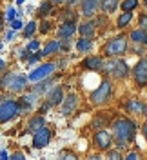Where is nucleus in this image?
Returning <instances> with one entry per match:
<instances>
[{
    "label": "nucleus",
    "mask_w": 147,
    "mask_h": 160,
    "mask_svg": "<svg viewBox=\"0 0 147 160\" xmlns=\"http://www.w3.org/2000/svg\"><path fill=\"white\" fill-rule=\"evenodd\" d=\"M111 69H113V75L116 78H124V77H127V73H129V68L124 60H115L113 66H111Z\"/></svg>",
    "instance_id": "9b49d317"
},
{
    "label": "nucleus",
    "mask_w": 147,
    "mask_h": 160,
    "mask_svg": "<svg viewBox=\"0 0 147 160\" xmlns=\"http://www.w3.org/2000/svg\"><path fill=\"white\" fill-rule=\"evenodd\" d=\"M35 29H37V22H33V20H31L29 24L26 26V29H24V35H26V37H31V35L35 33Z\"/></svg>",
    "instance_id": "a878e982"
},
{
    "label": "nucleus",
    "mask_w": 147,
    "mask_h": 160,
    "mask_svg": "<svg viewBox=\"0 0 147 160\" xmlns=\"http://www.w3.org/2000/svg\"><path fill=\"white\" fill-rule=\"evenodd\" d=\"M144 2H145V6H147V0H144Z\"/></svg>",
    "instance_id": "a18cd8bd"
},
{
    "label": "nucleus",
    "mask_w": 147,
    "mask_h": 160,
    "mask_svg": "<svg viewBox=\"0 0 147 160\" xmlns=\"http://www.w3.org/2000/svg\"><path fill=\"white\" fill-rule=\"evenodd\" d=\"M17 2H18V4H24V0H17Z\"/></svg>",
    "instance_id": "79ce46f5"
},
{
    "label": "nucleus",
    "mask_w": 147,
    "mask_h": 160,
    "mask_svg": "<svg viewBox=\"0 0 147 160\" xmlns=\"http://www.w3.org/2000/svg\"><path fill=\"white\" fill-rule=\"evenodd\" d=\"M138 6V0H124L122 2V9L124 11H133Z\"/></svg>",
    "instance_id": "b1692460"
},
{
    "label": "nucleus",
    "mask_w": 147,
    "mask_h": 160,
    "mask_svg": "<svg viewBox=\"0 0 147 160\" xmlns=\"http://www.w3.org/2000/svg\"><path fill=\"white\" fill-rule=\"evenodd\" d=\"M11 28H13V31H18L22 28V22L20 20H11Z\"/></svg>",
    "instance_id": "cd10ccee"
},
{
    "label": "nucleus",
    "mask_w": 147,
    "mask_h": 160,
    "mask_svg": "<svg viewBox=\"0 0 147 160\" xmlns=\"http://www.w3.org/2000/svg\"><path fill=\"white\" fill-rule=\"evenodd\" d=\"M127 49V40L125 37H118V38L111 40L107 46H105V53L107 55H122V53H125Z\"/></svg>",
    "instance_id": "39448f33"
},
{
    "label": "nucleus",
    "mask_w": 147,
    "mask_h": 160,
    "mask_svg": "<svg viewBox=\"0 0 147 160\" xmlns=\"http://www.w3.org/2000/svg\"><path fill=\"white\" fill-rule=\"evenodd\" d=\"M51 9H53L51 2H44V4L40 6V9H38V15H40V17H46V15H49V13H51Z\"/></svg>",
    "instance_id": "393cba45"
},
{
    "label": "nucleus",
    "mask_w": 147,
    "mask_h": 160,
    "mask_svg": "<svg viewBox=\"0 0 147 160\" xmlns=\"http://www.w3.org/2000/svg\"><path fill=\"white\" fill-rule=\"evenodd\" d=\"M44 126H46V122H44L42 117H33V118L29 120V124H27V129H29L31 133H37V131H38L40 128H44Z\"/></svg>",
    "instance_id": "dca6fc26"
},
{
    "label": "nucleus",
    "mask_w": 147,
    "mask_h": 160,
    "mask_svg": "<svg viewBox=\"0 0 147 160\" xmlns=\"http://www.w3.org/2000/svg\"><path fill=\"white\" fill-rule=\"evenodd\" d=\"M78 29H80V35H82V37L91 38V37L95 35V24H93V22H86V24L80 26Z\"/></svg>",
    "instance_id": "f3484780"
},
{
    "label": "nucleus",
    "mask_w": 147,
    "mask_h": 160,
    "mask_svg": "<svg viewBox=\"0 0 147 160\" xmlns=\"http://www.w3.org/2000/svg\"><path fill=\"white\" fill-rule=\"evenodd\" d=\"M20 111V106L15 102V100H6L0 104V124L11 120L13 117H17Z\"/></svg>",
    "instance_id": "20e7f679"
},
{
    "label": "nucleus",
    "mask_w": 147,
    "mask_h": 160,
    "mask_svg": "<svg viewBox=\"0 0 147 160\" xmlns=\"http://www.w3.org/2000/svg\"><path fill=\"white\" fill-rule=\"evenodd\" d=\"M37 49H38V42H37V40L29 42V46H27V51H37Z\"/></svg>",
    "instance_id": "c85d7f7f"
},
{
    "label": "nucleus",
    "mask_w": 147,
    "mask_h": 160,
    "mask_svg": "<svg viewBox=\"0 0 147 160\" xmlns=\"http://www.w3.org/2000/svg\"><path fill=\"white\" fill-rule=\"evenodd\" d=\"M95 144H96L102 151H105V149H109V148H111L113 138H111V135H109L105 129H102V131H98L96 135H95Z\"/></svg>",
    "instance_id": "1a4fd4ad"
},
{
    "label": "nucleus",
    "mask_w": 147,
    "mask_h": 160,
    "mask_svg": "<svg viewBox=\"0 0 147 160\" xmlns=\"http://www.w3.org/2000/svg\"><path fill=\"white\" fill-rule=\"evenodd\" d=\"M69 2H71V4H76V2H78V0H69Z\"/></svg>",
    "instance_id": "ea45409f"
},
{
    "label": "nucleus",
    "mask_w": 147,
    "mask_h": 160,
    "mask_svg": "<svg viewBox=\"0 0 147 160\" xmlns=\"http://www.w3.org/2000/svg\"><path fill=\"white\" fill-rule=\"evenodd\" d=\"M98 8H100V0H84L82 2V15L89 18V17L96 15Z\"/></svg>",
    "instance_id": "9d476101"
},
{
    "label": "nucleus",
    "mask_w": 147,
    "mask_h": 160,
    "mask_svg": "<svg viewBox=\"0 0 147 160\" xmlns=\"http://www.w3.org/2000/svg\"><path fill=\"white\" fill-rule=\"evenodd\" d=\"M144 135H145V137H147V124H145V126H144Z\"/></svg>",
    "instance_id": "58836bf2"
},
{
    "label": "nucleus",
    "mask_w": 147,
    "mask_h": 160,
    "mask_svg": "<svg viewBox=\"0 0 147 160\" xmlns=\"http://www.w3.org/2000/svg\"><path fill=\"white\" fill-rule=\"evenodd\" d=\"M145 115H147V111H145Z\"/></svg>",
    "instance_id": "49530a36"
},
{
    "label": "nucleus",
    "mask_w": 147,
    "mask_h": 160,
    "mask_svg": "<svg viewBox=\"0 0 147 160\" xmlns=\"http://www.w3.org/2000/svg\"><path fill=\"white\" fill-rule=\"evenodd\" d=\"M102 58H98V57H89V58L84 60V68L86 69H91V71H98L102 69Z\"/></svg>",
    "instance_id": "ddd939ff"
},
{
    "label": "nucleus",
    "mask_w": 147,
    "mask_h": 160,
    "mask_svg": "<svg viewBox=\"0 0 147 160\" xmlns=\"http://www.w3.org/2000/svg\"><path fill=\"white\" fill-rule=\"evenodd\" d=\"M76 102H78V97H76V95H69L67 98L64 100L62 115H69V113H73V109L76 108Z\"/></svg>",
    "instance_id": "f8f14e48"
},
{
    "label": "nucleus",
    "mask_w": 147,
    "mask_h": 160,
    "mask_svg": "<svg viewBox=\"0 0 147 160\" xmlns=\"http://www.w3.org/2000/svg\"><path fill=\"white\" fill-rule=\"evenodd\" d=\"M131 38L135 40V42H140V44H147V31L140 28V29L131 33Z\"/></svg>",
    "instance_id": "a211bd4d"
},
{
    "label": "nucleus",
    "mask_w": 147,
    "mask_h": 160,
    "mask_svg": "<svg viewBox=\"0 0 147 160\" xmlns=\"http://www.w3.org/2000/svg\"><path fill=\"white\" fill-rule=\"evenodd\" d=\"M140 28H142V29L147 28V15H142V17H140Z\"/></svg>",
    "instance_id": "c756f323"
},
{
    "label": "nucleus",
    "mask_w": 147,
    "mask_h": 160,
    "mask_svg": "<svg viewBox=\"0 0 147 160\" xmlns=\"http://www.w3.org/2000/svg\"><path fill=\"white\" fill-rule=\"evenodd\" d=\"M53 71H55V64H44V66H40L38 69L31 71L29 80H33V82H38V80H44L46 77H49V75H51Z\"/></svg>",
    "instance_id": "0eeeda50"
},
{
    "label": "nucleus",
    "mask_w": 147,
    "mask_h": 160,
    "mask_svg": "<svg viewBox=\"0 0 147 160\" xmlns=\"http://www.w3.org/2000/svg\"><path fill=\"white\" fill-rule=\"evenodd\" d=\"M109 158H120V153L118 151H111L109 153Z\"/></svg>",
    "instance_id": "473e14b6"
},
{
    "label": "nucleus",
    "mask_w": 147,
    "mask_h": 160,
    "mask_svg": "<svg viewBox=\"0 0 147 160\" xmlns=\"http://www.w3.org/2000/svg\"><path fill=\"white\" fill-rule=\"evenodd\" d=\"M53 2H62V0H53Z\"/></svg>",
    "instance_id": "37998d69"
},
{
    "label": "nucleus",
    "mask_w": 147,
    "mask_h": 160,
    "mask_svg": "<svg viewBox=\"0 0 147 160\" xmlns=\"http://www.w3.org/2000/svg\"><path fill=\"white\" fill-rule=\"evenodd\" d=\"M133 18V15H131V11H124V15L118 18V28H125L129 22Z\"/></svg>",
    "instance_id": "4be33fe9"
},
{
    "label": "nucleus",
    "mask_w": 147,
    "mask_h": 160,
    "mask_svg": "<svg viewBox=\"0 0 147 160\" xmlns=\"http://www.w3.org/2000/svg\"><path fill=\"white\" fill-rule=\"evenodd\" d=\"M75 24L73 22H64L62 26H60V29H58V37H62V38H69L73 33H75Z\"/></svg>",
    "instance_id": "2eb2a0df"
},
{
    "label": "nucleus",
    "mask_w": 147,
    "mask_h": 160,
    "mask_svg": "<svg viewBox=\"0 0 147 160\" xmlns=\"http://www.w3.org/2000/svg\"><path fill=\"white\" fill-rule=\"evenodd\" d=\"M47 100H49V104L51 106H56V104H60L62 100H64V91H62V88H55V89L49 93V97H47Z\"/></svg>",
    "instance_id": "4468645a"
},
{
    "label": "nucleus",
    "mask_w": 147,
    "mask_h": 160,
    "mask_svg": "<svg viewBox=\"0 0 147 160\" xmlns=\"http://www.w3.org/2000/svg\"><path fill=\"white\" fill-rule=\"evenodd\" d=\"M91 48H93V42L89 38H80L78 42H76V49L78 51H82V53H86V51H91Z\"/></svg>",
    "instance_id": "6ab92c4d"
},
{
    "label": "nucleus",
    "mask_w": 147,
    "mask_h": 160,
    "mask_svg": "<svg viewBox=\"0 0 147 160\" xmlns=\"http://www.w3.org/2000/svg\"><path fill=\"white\" fill-rule=\"evenodd\" d=\"M0 158H7V153L6 151H0Z\"/></svg>",
    "instance_id": "e433bc0d"
},
{
    "label": "nucleus",
    "mask_w": 147,
    "mask_h": 160,
    "mask_svg": "<svg viewBox=\"0 0 147 160\" xmlns=\"http://www.w3.org/2000/svg\"><path fill=\"white\" fill-rule=\"evenodd\" d=\"M60 48H62V49H66V51H67V49H69V42H64V44H60Z\"/></svg>",
    "instance_id": "c9c22d12"
},
{
    "label": "nucleus",
    "mask_w": 147,
    "mask_h": 160,
    "mask_svg": "<svg viewBox=\"0 0 147 160\" xmlns=\"http://www.w3.org/2000/svg\"><path fill=\"white\" fill-rule=\"evenodd\" d=\"M0 29H2V17H0Z\"/></svg>",
    "instance_id": "a19ab883"
},
{
    "label": "nucleus",
    "mask_w": 147,
    "mask_h": 160,
    "mask_svg": "<svg viewBox=\"0 0 147 160\" xmlns=\"http://www.w3.org/2000/svg\"><path fill=\"white\" fill-rule=\"evenodd\" d=\"M11 158L13 160H24V155H22V153H15V155H11Z\"/></svg>",
    "instance_id": "2f4dec72"
},
{
    "label": "nucleus",
    "mask_w": 147,
    "mask_h": 160,
    "mask_svg": "<svg viewBox=\"0 0 147 160\" xmlns=\"http://www.w3.org/2000/svg\"><path fill=\"white\" fill-rule=\"evenodd\" d=\"M15 17H17V11L13 9V8H9L7 13H6V18H7V20H15Z\"/></svg>",
    "instance_id": "bb28decb"
},
{
    "label": "nucleus",
    "mask_w": 147,
    "mask_h": 160,
    "mask_svg": "<svg viewBox=\"0 0 147 160\" xmlns=\"http://www.w3.org/2000/svg\"><path fill=\"white\" fill-rule=\"evenodd\" d=\"M135 78H136V84L140 86H145L147 84V58L140 60L135 68Z\"/></svg>",
    "instance_id": "6e6552de"
},
{
    "label": "nucleus",
    "mask_w": 147,
    "mask_h": 160,
    "mask_svg": "<svg viewBox=\"0 0 147 160\" xmlns=\"http://www.w3.org/2000/svg\"><path fill=\"white\" fill-rule=\"evenodd\" d=\"M4 69H6V62H4V60L0 58V73H2Z\"/></svg>",
    "instance_id": "f704fd0d"
},
{
    "label": "nucleus",
    "mask_w": 147,
    "mask_h": 160,
    "mask_svg": "<svg viewBox=\"0 0 147 160\" xmlns=\"http://www.w3.org/2000/svg\"><path fill=\"white\" fill-rule=\"evenodd\" d=\"M58 49H60V42H49L46 46V49L42 51V55H51V53H55Z\"/></svg>",
    "instance_id": "5701e85b"
},
{
    "label": "nucleus",
    "mask_w": 147,
    "mask_h": 160,
    "mask_svg": "<svg viewBox=\"0 0 147 160\" xmlns=\"http://www.w3.org/2000/svg\"><path fill=\"white\" fill-rule=\"evenodd\" d=\"M136 158H138L136 153H129V155H127V160H136Z\"/></svg>",
    "instance_id": "72a5a7b5"
},
{
    "label": "nucleus",
    "mask_w": 147,
    "mask_h": 160,
    "mask_svg": "<svg viewBox=\"0 0 147 160\" xmlns=\"http://www.w3.org/2000/svg\"><path fill=\"white\" fill-rule=\"evenodd\" d=\"M27 78L24 75H17V73H7L4 78L0 80V88L2 89H9V91H22L26 88Z\"/></svg>",
    "instance_id": "f03ea898"
},
{
    "label": "nucleus",
    "mask_w": 147,
    "mask_h": 160,
    "mask_svg": "<svg viewBox=\"0 0 147 160\" xmlns=\"http://www.w3.org/2000/svg\"><path fill=\"white\" fill-rule=\"evenodd\" d=\"M0 49H2V42H0Z\"/></svg>",
    "instance_id": "c03bdc74"
},
{
    "label": "nucleus",
    "mask_w": 147,
    "mask_h": 160,
    "mask_svg": "<svg viewBox=\"0 0 147 160\" xmlns=\"http://www.w3.org/2000/svg\"><path fill=\"white\" fill-rule=\"evenodd\" d=\"M127 109L133 111V113H142L145 108H144V104H142L140 100H129L127 102Z\"/></svg>",
    "instance_id": "412c9836"
},
{
    "label": "nucleus",
    "mask_w": 147,
    "mask_h": 160,
    "mask_svg": "<svg viewBox=\"0 0 147 160\" xmlns=\"http://www.w3.org/2000/svg\"><path fill=\"white\" fill-rule=\"evenodd\" d=\"M6 38H7V40H11V38H13V31H9V33L6 35Z\"/></svg>",
    "instance_id": "4c0bfd02"
},
{
    "label": "nucleus",
    "mask_w": 147,
    "mask_h": 160,
    "mask_svg": "<svg viewBox=\"0 0 147 160\" xmlns=\"http://www.w3.org/2000/svg\"><path fill=\"white\" fill-rule=\"evenodd\" d=\"M49 28H51V26H49V22H44V24H42V28H40V31H42V33H47Z\"/></svg>",
    "instance_id": "7c9ffc66"
},
{
    "label": "nucleus",
    "mask_w": 147,
    "mask_h": 160,
    "mask_svg": "<svg viewBox=\"0 0 147 160\" xmlns=\"http://www.w3.org/2000/svg\"><path fill=\"white\" fill-rule=\"evenodd\" d=\"M111 93H113V86H111V82L104 80V82L100 84V88H98L96 91L91 93V102H93V104H104V102H107L109 100Z\"/></svg>",
    "instance_id": "7ed1b4c3"
},
{
    "label": "nucleus",
    "mask_w": 147,
    "mask_h": 160,
    "mask_svg": "<svg viewBox=\"0 0 147 160\" xmlns=\"http://www.w3.org/2000/svg\"><path fill=\"white\" fill-rule=\"evenodd\" d=\"M49 138H51V129L49 128H40L37 133H35V138H33V148H37V149H40V148H46L49 144Z\"/></svg>",
    "instance_id": "423d86ee"
},
{
    "label": "nucleus",
    "mask_w": 147,
    "mask_h": 160,
    "mask_svg": "<svg viewBox=\"0 0 147 160\" xmlns=\"http://www.w3.org/2000/svg\"><path fill=\"white\" fill-rule=\"evenodd\" d=\"M135 133H136V126L127 118H120L113 124V135H115L116 140H118V148L127 146V142L133 140Z\"/></svg>",
    "instance_id": "f257e3e1"
},
{
    "label": "nucleus",
    "mask_w": 147,
    "mask_h": 160,
    "mask_svg": "<svg viewBox=\"0 0 147 160\" xmlns=\"http://www.w3.org/2000/svg\"><path fill=\"white\" fill-rule=\"evenodd\" d=\"M102 9L105 11V13H113V11L118 8V0H102Z\"/></svg>",
    "instance_id": "aec40b11"
}]
</instances>
